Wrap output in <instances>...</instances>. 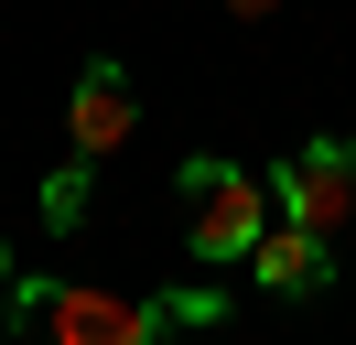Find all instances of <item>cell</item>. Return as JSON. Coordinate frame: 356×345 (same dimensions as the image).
Masks as SVG:
<instances>
[{
    "label": "cell",
    "instance_id": "obj_5",
    "mask_svg": "<svg viewBox=\"0 0 356 345\" xmlns=\"http://www.w3.org/2000/svg\"><path fill=\"white\" fill-rule=\"evenodd\" d=\"M248 280H259L270 302H313V291H334V237H324V227H291V216H270L259 248H248Z\"/></svg>",
    "mask_w": 356,
    "mask_h": 345
},
{
    "label": "cell",
    "instance_id": "obj_4",
    "mask_svg": "<svg viewBox=\"0 0 356 345\" xmlns=\"http://www.w3.org/2000/svg\"><path fill=\"white\" fill-rule=\"evenodd\" d=\"M140 129V97H130V65L119 54H97L87 76H76V97H65V151H87V162H108L119 141Z\"/></svg>",
    "mask_w": 356,
    "mask_h": 345
},
{
    "label": "cell",
    "instance_id": "obj_8",
    "mask_svg": "<svg viewBox=\"0 0 356 345\" xmlns=\"http://www.w3.org/2000/svg\"><path fill=\"white\" fill-rule=\"evenodd\" d=\"M227 11H238V22H270V0H227Z\"/></svg>",
    "mask_w": 356,
    "mask_h": 345
},
{
    "label": "cell",
    "instance_id": "obj_3",
    "mask_svg": "<svg viewBox=\"0 0 356 345\" xmlns=\"http://www.w3.org/2000/svg\"><path fill=\"white\" fill-rule=\"evenodd\" d=\"M270 205H281L291 227H324V237L356 227V141H334V129L302 141V151L281 162V184H270Z\"/></svg>",
    "mask_w": 356,
    "mask_h": 345
},
{
    "label": "cell",
    "instance_id": "obj_7",
    "mask_svg": "<svg viewBox=\"0 0 356 345\" xmlns=\"http://www.w3.org/2000/svg\"><path fill=\"white\" fill-rule=\"evenodd\" d=\"M152 313H162V335H184V323H216V313H227V291H205V280H173V291H152Z\"/></svg>",
    "mask_w": 356,
    "mask_h": 345
},
{
    "label": "cell",
    "instance_id": "obj_9",
    "mask_svg": "<svg viewBox=\"0 0 356 345\" xmlns=\"http://www.w3.org/2000/svg\"><path fill=\"white\" fill-rule=\"evenodd\" d=\"M0 291H11V248H0Z\"/></svg>",
    "mask_w": 356,
    "mask_h": 345
},
{
    "label": "cell",
    "instance_id": "obj_1",
    "mask_svg": "<svg viewBox=\"0 0 356 345\" xmlns=\"http://www.w3.org/2000/svg\"><path fill=\"white\" fill-rule=\"evenodd\" d=\"M173 184H184V227H195V259H248V248H259V227L281 216L259 172H248V162H216V151H195Z\"/></svg>",
    "mask_w": 356,
    "mask_h": 345
},
{
    "label": "cell",
    "instance_id": "obj_2",
    "mask_svg": "<svg viewBox=\"0 0 356 345\" xmlns=\"http://www.w3.org/2000/svg\"><path fill=\"white\" fill-rule=\"evenodd\" d=\"M33 345H162V313L140 291H97V280H54Z\"/></svg>",
    "mask_w": 356,
    "mask_h": 345
},
{
    "label": "cell",
    "instance_id": "obj_6",
    "mask_svg": "<svg viewBox=\"0 0 356 345\" xmlns=\"http://www.w3.org/2000/svg\"><path fill=\"white\" fill-rule=\"evenodd\" d=\"M87 184H97V162H87V151H65V162L44 172V227H54V237H76V227H87Z\"/></svg>",
    "mask_w": 356,
    "mask_h": 345
}]
</instances>
